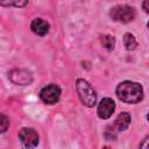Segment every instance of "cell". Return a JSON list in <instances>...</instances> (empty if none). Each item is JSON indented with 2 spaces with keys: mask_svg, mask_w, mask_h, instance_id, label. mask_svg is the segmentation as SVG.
Listing matches in <instances>:
<instances>
[{
  "mask_svg": "<svg viewBox=\"0 0 149 149\" xmlns=\"http://www.w3.org/2000/svg\"><path fill=\"white\" fill-rule=\"evenodd\" d=\"M76 90L78 93L79 99L81 102L88 107H93L97 102V94L93 90V87L85 80V79H77L76 81Z\"/></svg>",
  "mask_w": 149,
  "mask_h": 149,
  "instance_id": "7a4b0ae2",
  "label": "cell"
},
{
  "mask_svg": "<svg viewBox=\"0 0 149 149\" xmlns=\"http://www.w3.org/2000/svg\"><path fill=\"white\" fill-rule=\"evenodd\" d=\"M140 148H143V149H149V136H147L143 142L140 144Z\"/></svg>",
  "mask_w": 149,
  "mask_h": 149,
  "instance_id": "5bb4252c",
  "label": "cell"
},
{
  "mask_svg": "<svg viewBox=\"0 0 149 149\" xmlns=\"http://www.w3.org/2000/svg\"><path fill=\"white\" fill-rule=\"evenodd\" d=\"M129 125H130V115L128 113H121L115 119L114 125L107 127L105 135L108 140H115L116 139V133L126 130Z\"/></svg>",
  "mask_w": 149,
  "mask_h": 149,
  "instance_id": "3957f363",
  "label": "cell"
},
{
  "mask_svg": "<svg viewBox=\"0 0 149 149\" xmlns=\"http://www.w3.org/2000/svg\"><path fill=\"white\" fill-rule=\"evenodd\" d=\"M19 139L24 148H34L38 143V134L33 128H22L19 132Z\"/></svg>",
  "mask_w": 149,
  "mask_h": 149,
  "instance_id": "8992f818",
  "label": "cell"
},
{
  "mask_svg": "<svg viewBox=\"0 0 149 149\" xmlns=\"http://www.w3.org/2000/svg\"><path fill=\"white\" fill-rule=\"evenodd\" d=\"M123 43H125V47L127 50H133L137 47V42H136L134 35L130 33H126L123 35Z\"/></svg>",
  "mask_w": 149,
  "mask_h": 149,
  "instance_id": "30bf717a",
  "label": "cell"
},
{
  "mask_svg": "<svg viewBox=\"0 0 149 149\" xmlns=\"http://www.w3.org/2000/svg\"><path fill=\"white\" fill-rule=\"evenodd\" d=\"M8 126H9L8 119H7L3 114H1V115H0V132H1V133H5V132L7 130V128H8Z\"/></svg>",
  "mask_w": 149,
  "mask_h": 149,
  "instance_id": "4fadbf2b",
  "label": "cell"
},
{
  "mask_svg": "<svg viewBox=\"0 0 149 149\" xmlns=\"http://www.w3.org/2000/svg\"><path fill=\"white\" fill-rule=\"evenodd\" d=\"M115 109V102L111 98H104L98 106V115L100 119H108L112 116Z\"/></svg>",
  "mask_w": 149,
  "mask_h": 149,
  "instance_id": "ba28073f",
  "label": "cell"
},
{
  "mask_svg": "<svg viewBox=\"0 0 149 149\" xmlns=\"http://www.w3.org/2000/svg\"><path fill=\"white\" fill-rule=\"evenodd\" d=\"M59 97H61V88L55 84L47 85L40 91V98L45 104H55L58 101Z\"/></svg>",
  "mask_w": 149,
  "mask_h": 149,
  "instance_id": "5b68a950",
  "label": "cell"
},
{
  "mask_svg": "<svg viewBox=\"0 0 149 149\" xmlns=\"http://www.w3.org/2000/svg\"><path fill=\"white\" fill-rule=\"evenodd\" d=\"M101 44L106 49L112 50L114 48V45H115V38L113 36H111V35H104L101 37Z\"/></svg>",
  "mask_w": 149,
  "mask_h": 149,
  "instance_id": "8fae6325",
  "label": "cell"
},
{
  "mask_svg": "<svg viewBox=\"0 0 149 149\" xmlns=\"http://www.w3.org/2000/svg\"><path fill=\"white\" fill-rule=\"evenodd\" d=\"M109 15H111V17H112L114 21L126 23V22L132 21V20L135 17V9H134L133 7L126 6V5L115 6V7H113V8L111 9Z\"/></svg>",
  "mask_w": 149,
  "mask_h": 149,
  "instance_id": "277c9868",
  "label": "cell"
},
{
  "mask_svg": "<svg viewBox=\"0 0 149 149\" xmlns=\"http://www.w3.org/2000/svg\"><path fill=\"white\" fill-rule=\"evenodd\" d=\"M147 119H148V121H149V113H148V115H147Z\"/></svg>",
  "mask_w": 149,
  "mask_h": 149,
  "instance_id": "2e32d148",
  "label": "cell"
},
{
  "mask_svg": "<svg viewBox=\"0 0 149 149\" xmlns=\"http://www.w3.org/2000/svg\"><path fill=\"white\" fill-rule=\"evenodd\" d=\"M116 95L123 102L137 104L143 98V88L139 83L126 80L118 85Z\"/></svg>",
  "mask_w": 149,
  "mask_h": 149,
  "instance_id": "6da1fadb",
  "label": "cell"
},
{
  "mask_svg": "<svg viewBox=\"0 0 149 149\" xmlns=\"http://www.w3.org/2000/svg\"><path fill=\"white\" fill-rule=\"evenodd\" d=\"M9 78L16 85H28L33 80L30 72H28L27 70H23V69H14V70H12L9 72Z\"/></svg>",
  "mask_w": 149,
  "mask_h": 149,
  "instance_id": "52a82bcc",
  "label": "cell"
},
{
  "mask_svg": "<svg viewBox=\"0 0 149 149\" xmlns=\"http://www.w3.org/2000/svg\"><path fill=\"white\" fill-rule=\"evenodd\" d=\"M142 9H143L146 13H149V0H143Z\"/></svg>",
  "mask_w": 149,
  "mask_h": 149,
  "instance_id": "9a60e30c",
  "label": "cell"
},
{
  "mask_svg": "<svg viewBox=\"0 0 149 149\" xmlns=\"http://www.w3.org/2000/svg\"><path fill=\"white\" fill-rule=\"evenodd\" d=\"M30 28L33 30V33H35L36 35L38 36H44L47 35V33L49 31V23L47 21H44L43 19H34L31 24H30Z\"/></svg>",
  "mask_w": 149,
  "mask_h": 149,
  "instance_id": "9c48e42d",
  "label": "cell"
},
{
  "mask_svg": "<svg viewBox=\"0 0 149 149\" xmlns=\"http://www.w3.org/2000/svg\"><path fill=\"white\" fill-rule=\"evenodd\" d=\"M148 28H149V22H148Z\"/></svg>",
  "mask_w": 149,
  "mask_h": 149,
  "instance_id": "e0dca14e",
  "label": "cell"
},
{
  "mask_svg": "<svg viewBox=\"0 0 149 149\" xmlns=\"http://www.w3.org/2000/svg\"><path fill=\"white\" fill-rule=\"evenodd\" d=\"M28 0H0L1 6H14V7H23Z\"/></svg>",
  "mask_w": 149,
  "mask_h": 149,
  "instance_id": "7c38bea8",
  "label": "cell"
}]
</instances>
